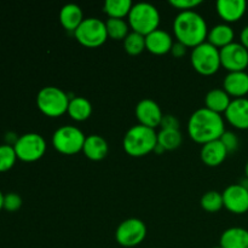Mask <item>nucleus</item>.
<instances>
[{"mask_svg":"<svg viewBox=\"0 0 248 248\" xmlns=\"http://www.w3.org/2000/svg\"><path fill=\"white\" fill-rule=\"evenodd\" d=\"M183 143V136L179 130H161L157 133V144L165 150H176Z\"/></svg>","mask_w":248,"mask_h":248,"instance_id":"27","label":"nucleus"},{"mask_svg":"<svg viewBox=\"0 0 248 248\" xmlns=\"http://www.w3.org/2000/svg\"><path fill=\"white\" fill-rule=\"evenodd\" d=\"M132 6L131 0H107L103 5V11L108 15V18H125Z\"/></svg>","mask_w":248,"mask_h":248,"instance_id":"25","label":"nucleus"},{"mask_svg":"<svg viewBox=\"0 0 248 248\" xmlns=\"http://www.w3.org/2000/svg\"><path fill=\"white\" fill-rule=\"evenodd\" d=\"M219 246L222 248H248V230L232 227L220 235Z\"/></svg>","mask_w":248,"mask_h":248,"instance_id":"20","label":"nucleus"},{"mask_svg":"<svg viewBox=\"0 0 248 248\" xmlns=\"http://www.w3.org/2000/svg\"><path fill=\"white\" fill-rule=\"evenodd\" d=\"M46 140L41 135L35 132L24 133L19 136L14 148L17 159L24 162H34L45 155Z\"/></svg>","mask_w":248,"mask_h":248,"instance_id":"9","label":"nucleus"},{"mask_svg":"<svg viewBox=\"0 0 248 248\" xmlns=\"http://www.w3.org/2000/svg\"><path fill=\"white\" fill-rule=\"evenodd\" d=\"M240 43L248 50V26L244 27V29L240 33Z\"/></svg>","mask_w":248,"mask_h":248,"instance_id":"36","label":"nucleus"},{"mask_svg":"<svg viewBox=\"0 0 248 248\" xmlns=\"http://www.w3.org/2000/svg\"><path fill=\"white\" fill-rule=\"evenodd\" d=\"M160 126H161V130H179V120L174 115L166 114L162 116Z\"/></svg>","mask_w":248,"mask_h":248,"instance_id":"34","label":"nucleus"},{"mask_svg":"<svg viewBox=\"0 0 248 248\" xmlns=\"http://www.w3.org/2000/svg\"><path fill=\"white\" fill-rule=\"evenodd\" d=\"M82 21H84V14L79 5L67 4L61 9L60 22L65 31L74 33Z\"/></svg>","mask_w":248,"mask_h":248,"instance_id":"22","label":"nucleus"},{"mask_svg":"<svg viewBox=\"0 0 248 248\" xmlns=\"http://www.w3.org/2000/svg\"><path fill=\"white\" fill-rule=\"evenodd\" d=\"M74 36L78 43L81 44L85 47L94 48L103 45L108 39L107 34L106 22L96 17H87L84 18L77 31H74Z\"/></svg>","mask_w":248,"mask_h":248,"instance_id":"8","label":"nucleus"},{"mask_svg":"<svg viewBox=\"0 0 248 248\" xmlns=\"http://www.w3.org/2000/svg\"><path fill=\"white\" fill-rule=\"evenodd\" d=\"M106 28L108 38L113 40H125L126 36L130 34L128 22L124 18H108L106 21Z\"/></svg>","mask_w":248,"mask_h":248,"instance_id":"26","label":"nucleus"},{"mask_svg":"<svg viewBox=\"0 0 248 248\" xmlns=\"http://www.w3.org/2000/svg\"><path fill=\"white\" fill-rule=\"evenodd\" d=\"M223 90L235 98H245L248 94V73L232 72L223 80Z\"/></svg>","mask_w":248,"mask_h":248,"instance_id":"17","label":"nucleus"},{"mask_svg":"<svg viewBox=\"0 0 248 248\" xmlns=\"http://www.w3.org/2000/svg\"><path fill=\"white\" fill-rule=\"evenodd\" d=\"M177 41L186 47H196L207 40L208 27L205 18L196 11H182L173 21Z\"/></svg>","mask_w":248,"mask_h":248,"instance_id":"2","label":"nucleus"},{"mask_svg":"<svg viewBox=\"0 0 248 248\" xmlns=\"http://www.w3.org/2000/svg\"><path fill=\"white\" fill-rule=\"evenodd\" d=\"M224 116L232 127L248 130V98L232 99Z\"/></svg>","mask_w":248,"mask_h":248,"instance_id":"14","label":"nucleus"},{"mask_svg":"<svg viewBox=\"0 0 248 248\" xmlns=\"http://www.w3.org/2000/svg\"><path fill=\"white\" fill-rule=\"evenodd\" d=\"M70 97L56 86L43 87L36 94L38 109L48 118H60L68 111Z\"/></svg>","mask_w":248,"mask_h":248,"instance_id":"5","label":"nucleus"},{"mask_svg":"<svg viewBox=\"0 0 248 248\" xmlns=\"http://www.w3.org/2000/svg\"><path fill=\"white\" fill-rule=\"evenodd\" d=\"M232 102V97L223 89H212L207 92L205 97V108L220 114L225 113Z\"/></svg>","mask_w":248,"mask_h":248,"instance_id":"23","label":"nucleus"},{"mask_svg":"<svg viewBox=\"0 0 248 248\" xmlns=\"http://www.w3.org/2000/svg\"><path fill=\"white\" fill-rule=\"evenodd\" d=\"M216 10L225 23H234L246 14L247 2L245 0H218L216 2Z\"/></svg>","mask_w":248,"mask_h":248,"instance_id":"15","label":"nucleus"},{"mask_svg":"<svg viewBox=\"0 0 248 248\" xmlns=\"http://www.w3.org/2000/svg\"><path fill=\"white\" fill-rule=\"evenodd\" d=\"M86 136L77 126L64 125L58 127L52 135V145L63 155H74L82 152Z\"/></svg>","mask_w":248,"mask_h":248,"instance_id":"7","label":"nucleus"},{"mask_svg":"<svg viewBox=\"0 0 248 248\" xmlns=\"http://www.w3.org/2000/svg\"><path fill=\"white\" fill-rule=\"evenodd\" d=\"M124 48L131 56H137L145 50V36L136 31H130L124 40Z\"/></svg>","mask_w":248,"mask_h":248,"instance_id":"28","label":"nucleus"},{"mask_svg":"<svg viewBox=\"0 0 248 248\" xmlns=\"http://www.w3.org/2000/svg\"><path fill=\"white\" fill-rule=\"evenodd\" d=\"M22 198L16 193H9L4 196V210L9 212H16L22 207Z\"/></svg>","mask_w":248,"mask_h":248,"instance_id":"32","label":"nucleus"},{"mask_svg":"<svg viewBox=\"0 0 248 248\" xmlns=\"http://www.w3.org/2000/svg\"><path fill=\"white\" fill-rule=\"evenodd\" d=\"M245 176H246V179L248 181V161L246 162V166H245Z\"/></svg>","mask_w":248,"mask_h":248,"instance_id":"38","label":"nucleus"},{"mask_svg":"<svg viewBox=\"0 0 248 248\" xmlns=\"http://www.w3.org/2000/svg\"><path fill=\"white\" fill-rule=\"evenodd\" d=\"M67 113L73 120L81 123V121L87 120L91 116L92 104L85 97H72L69 101V107H68Z\"/></svg>","mask_w":248,"mask_h":248,"instance_id":"24","label":"nucleus"},{"mask_svg":"<svg viewBox=\"0 0 248 248\" xmlns=\"http://www.w3.org/2000/svg\"><path fill=\"white\" fill-rule=\"evenodd\" d=\"M157 144V133L154 128L135 125L125 133L123 147L126 154L132 157H142L154 152Z\"/></svg>","mask_w":248,"mask_h":248,"instance_id":"3","label":"nucleus"},{"mask_svg":"<svg viewBox=\"0 0 248 248\" xmlns=\"http://www.w3.org/2000/svg\"><path fill=\"white\" fill-rule=\"evenodd\" d=\"M17 160L16 152L12 145L1 144L0 145V172H6L15 166Z\"/></svg>","mask_w":248,"mask_h":248,"instance_id":"30","label":"nucleus"},{"mask_svg":"<svg viewBox=\"0 0 248 248\" xmlns=\"http://www.w3.org/2000/svg\"><path fill=\"white\" fill-rule=\"evenodd\" d=\"M147 236V225L138 218H128L121 222L115 230V240L123 247H136Z\"/></svg>","mask_w":248,"mask_h":248,"instance_id":"10","label":"nucleus"},{"mask_svg":"<svg viewBox=\"0 0 248 248\" xmlns=\"http://www.w3.org/2000/svg\"><path fill=\"white\" fill-rule=\"evenodd\" d=\"M213 248H222L220 246H216V247H213Z\"/></svg>","mask_w":248,"mask_h":248,"instance_id":"39","label":"nucleus"},{"mask_svg":"<svg viewBox=\"0 0 248 248\" xmlns=\"http://www.w3.org/2000/svg\"><path fill=\"white\" fill-rule=\"evenodd\" d=\"M200 205L206 212L216 213L224 207L223 205V196L219 191L210 190L202 195L200 200Z\"/></svg>","mask_w":248,"mask_h":248,"instance_id":"29","label":"nucleus"},{"mask_svg":"<svg viewBox=\"0 0 248 248\" xmlns=\"http://www.w3.org/2000/svg\"><path fill=\"white\" fill-rule=\"evenodd\" d=\"M128 26L132 31L142 35H148L152 31L159 29L160 12L150 2H137L133 4L127 16Z\"/></svg>","mask_w":248,"mask_h":248,"instance_id":"4","label":"nucleus"},{"mask_svg":"<svg viewBox=\"0 0 248 248\" xmlns=\"http://www.w3.org/2000/svg\"><path fill=\"white\" fill-rule=\"evenodd\" d=\"M109 152L108 142L99 135H90L85 140L82 153L91 161H101L106 159Z\"/></svg>","mask_w":248,"mask_h":248,"instance_id":"19","label":"nucleus"},{"mask_svg":"<svg viewBox=\"0 0 248 248\" xmlns=\"http://www.w3.org/2000/svg\"><path fill=\"white\" fill-rule=\"evenodd\" d=\"M172 46H173V39L171 34L164 29L159 28L145 35V50L153 55H166L171 52Z\"/></svg>","mask_w":248,"mask_h":248,"instance_id":"16","label":"nucleus"},{"mask_svg":"<svg viewBox=\"0 0 248 248\" xmlns=\"http://www.w3.org/2000/svg\"><path fill=\"white\" fill-rule=\"evenodd\" d=\"M190 62L194 69L201 75L210 77L216 74L222 67L220 64L219 48L215 47L205 41L201 45L193 48L190 55Z\"/></svg>","mask_w":248,"mask_h":248,"instance_id":"6","label":"nucleus"},{"mask_svg":"<svg viewBox=\"0 0 248 248\" xmlns=\"http://www.w3.org/2000/svg\"><path fill=\"white\" fill-rule=\"evenodd\" d=\"M200 156L205 165L210 167H217L225 161L228 152L223 143L219 140H217L203 144L201 147Z\"/></svg>","mask_w":248,"mask_h":248,"instance_id":"18","label":"nucleus"},{"mask_svg":"<svg viewBox=\"0 0 248 248\" xmlns=\"http://www.w3.org/2000/svg\"><path fill=\"white\" fill-rule=\"evenodd\" d=\"M219 140L225 147L228 154H232V153L236 152L237 148H239V138H237V136L235 135L234 132H232V131H225L222 135V137L219 138Z\"/></svg>","mask_w":248,"mask_h":248,"instance_id":"31","label":"nucleus"},{"mask_svg":"<svg viewBox=\"0 0 248 248\" xmlns=\"http://www.w3.org/2000/svg\"><path fill=\"white\" fill-rule=\"evenodd\" d=\"M223 205L234 215H245L248 212V188L239 184L227 186L222 193Z\"/></svg>","mask_w":248,"mask_h":248,"instance_id":"12","label":"nucleus"},{"mask_svg":"<svg viewBox=\"0 0 248 248\" xmlns=\"http://www.w3.org/2000/svg\"><path fill=\"white\" fill-rule=\"evenodd\" d=\"M202 4L201 0H170V5L182 11H191Z\"/></svg>","mask_w":248,"mask_h":248,"instance_id":"33","label":"nucleus"},{"mask_svg":"<svg viewBox=\"0 0 248 248\" xmlns=\"http://www.w3.org/2000/svg\"><path fill=\"white\" fill-rule=\"evenodd\" d=\"M234 38L235 33L232 27L228 23H219L208 31L207 43L220 50V48L234 43Z\"/></svg>","mask_w":248,"mask_h":248,"instance_id":"21","label":"nucleus"},{"mask_svg":"<svg viewBox=\"0 0 248 248\" xmlns=\"http://www.w3.org/2000/svg\"><path fill=\"white\" fill-rule=\"evenodd\" d=\"M220 64L228 72H246L248 67V50L241 43H232L220 48Z\"/></svg>","mask_w":248,"mask_h":248,"instance_id":"11","label":"nucleus"},{"mask_svg":"<svg viewBox=\"0 0 248 248\" xmlns=\"http://www.w3.org/2000/svg\"><path fill=\"white\" fill-rule=\"evenodd\" d=\"M135 114L137 116V120L140 121V125L147 126V127L154 128V130L157 126H160L162 116H164L159 104L149 98L138 102L135 109Z\"/></svg>","mask_w":248,"mask_h":248,"instance_id":"13","label":"nucleus"},{"mask_svg":"<svg viewBox=\"0 0 248 248\" xmlns=\"http://www.w3.org/2000/svg\"><path fill=\"white\" fill-rule=\"evenodd\" d=\"M224 132L225 125L223 116L205 107L194 111L188 120L189 137L199 144L203 145L219 140Z\"/></svg>","mask_w":248,"mask_h":248,"instance_id":"1","label":"nucleus"},{"mask_svg":"<svg viewBox=\"0 0 248 248\" xmlns=\"http://www.w3.org/2000/svg\"><path fill=\"white\" fill-rule=\"evenodd\" d=\"M170 53H172V56L176 58L183 57V56L186 53V46H184L183 44L177 41V43H173V46H172L171 52Z\"/></svg>","mask_w":248,"mask_h":248,"instance_id":"35","label":"nucleus"},{"mask_svg":"<svg viewBox=\"0 0 248 248\" xmlns=\"http://www.w3.org/2000/svg\"><path fill=\"white\" fill-rule=\"evenodd\" d=\"M4 194L1 193V190H0V211L4 208Z\"/></svg>","mask_w":248,"mask_h":248,"instance_id":"37","label":"nucleus"}]
</instances>
